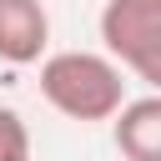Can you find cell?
Here are the masks:
<instances>
[{"label": "cell", "instance_id": "obj_1", "mask_svg": "<svg viewBox=\"0 0 161 161\" xmlns=\"http://www.w3.org/2000/svg\"><path fill=\"white\" fill-rule=\"evenodd\" d=\"M40 96L65 121H111L126 101V70L106 50H50L40 55Z\"/></svg>", "mask_w": 161, "mask_h": 161}, {"label": "cell", "instance_id": "obj_2", "mask_svg": "<svg viewBox=\"0 0 161 161\" xmlns=\"http://www.w3.org/2000/svg\"><path fill=\"white\" fill-rule=\"evenodd\" d=\"M101 50L136 75L141 86H161V0H106L101 5Z\"/></svg>", "mask_w": 161, "mask_h": 161}, {"label": "cell", "instance_id": "obj_3", "mask_svg": "<svg viewBox=\"0 0 161 161\" xmlns=\"http://www.w3.org/2000/svg\"><path fill=\"white\" fill-rule=\"evenodd\" d=\"M50 45V10L45 0H0V60L35 65Z\"/></svg>", "mask_w": 161, "mask_h": 161}, {"label": "cell", "instance_id": "obj_4", "mask_svg": "<svg viewBox=\"0 0 161 161\" xmlns=\"http://www.w3.org/2000/svg\"><path fill=\"white\" fill-rule=\"evenodd\" d=\"M111 136H116V151L126 161H161V96L146 91V96H126L111 116Z\"/></svg>", "mask_w": 161, "mask_h": 161}, {"label": "cell", "instance_id": "obj_5", "mask_svg": "<svg viewBox=\"0 0 161 161\" xmlns=\"http://www.w3.org/2000/svg\"><path fill=\"white\" fill-rule=\"evenodd\" d=\"M0 161H30V126L15 106H0Z\"/></svg>", "mask_w": 161, "mask_h": 161}]
</instances>
